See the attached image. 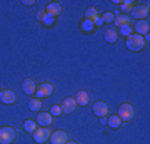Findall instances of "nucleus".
<instances>
[{
	"instance_id": "f257e3e1",
	"label": "nucleus",
	"mask_w": 150,
	"mask_h": 144,
	"mask_svg": "<svg viewBox=\"0 0 150 144\" xmlns=\"http://www.w3.org/2000/svg\"><path fill=\"white\" fill-rule=\"evenodd\" d=\"M127 49L129 50H132V52H139V50H142V49L145 47V39L142 37V35H139V34H132V35H129L127 37Z\"/></svg>"
},
{
	"instance_id": "f03ea898",
	"label": "nucleus",
	"mask_w": 150,
	"mask_h": 144,
	"mask_svg": "<svg viewBox=\"0 0 150 144\" xmlns=\"http://www.w3.org/2000/svg\"><path fill=\"white\" fill-rule=\"evenodd\" d=\"M17 139V129L12 126L0 128V144H12Z\"/></svg>"
},
{
	"instance_id": "7ed1b4c3",
	"label": "nucleus",
	"mask_w": 150,
	"mask_h": 144,
	"mask_svg": "<svg viewBox=\"0 0 150 144\" xmlns=\"http://www.w3.org/2000/svg\"><path fill=\"white\" fill-rule=\"evenodd\" d=\"M118 117L122 119V123L123 121H132L135 116V109L132 104H129V102H125V104H122V106L118 107V114H117Z\"/></svg>"
},
{
	"instance_id": "20e7f679",
	"label": "nucleus",
	"mask_w": 150,
	"mask_h": 144,
	"mask_svg": "<svg viewBox=\"0 0 150 144\" xmlns=\"http://www.w3.org/2000/svg\"><path fill=\"white\" fill-rule=\"evenodd\" d=\"M50 134H52V133H50V129H48V128H37L32 133V136H33V141H35V143L43 144L45 141L50 139Z\"/></svg>"
},
{
	"instance_id": "39448f33",
	"label": "nucleus",
	"mask_w": 150,
	"mask_h": 144,
	"mask_svg": "<svg viewBox=\"0 0 150 144\" xmlns=\"http://www.w3.org/2000/svg\"><path fill=\"white\" fill-rule=\"evenodd\" d=\"M54 85L48 84V82H43V84H40V87H38L37 91H35V94H37V99H43V97H48L54 94Z\"/></svg>"
},
{
	"instance_id": "423d86ee",
	"label": "nucleus",
	"mask_w": 150,
	"mask_h": 144,
	"mask_svg": "<svg viewBox=\"0 0 150 144\" xmlns=\"http://www.w3.org/2000/svg\"><path fill=\"white\" fill-rule=\"evenodd\" d=\"M134 19L137 20H147L149 17V5H139V7H134V10L130 12Z\"/></svg>"
},
{
	"instance_id": "0eeeda50",
	"label": "nucleus",
	"mask_w": 150,
	"mask_h": 144,
	"mask_svg": "<svg viewBox=\"0 0 150 144\" xmlns=\"http://www.w3.org/2000/svg\"><path fill=\"white\" fill-rule=\"evenodd\" d=\"M69 141V134L65 131H54L50 134V143L52 144H65Z\"/></svg>"
},
{
	"instance_id": "6e6552de",
	"label": "nucleus",
	"mask_w": 150,
	"mask_h": 144,
	"mask_svg": "<svg viewBox=\"0 0 150 144\" xmlns=\"http://www.w3.org/2000/svg\"><path fill=\"white\" fill-rule=\"evenodd\" d=\"M52 123H54V116L50 112H40L37 116V124L40 128H48Z\"/></svg>"
},
{
	"instance_id": "1a4fd4ad",
	"label": "nucleus",
	"mask_w": 150,
	"mask_h": 144,
	"mask_svg": "<svg viewBox=\"0 0 150 144\" xmlns=\"http://www.w3.org/2000/svg\"><path fill=\"white\" fill-rule=\"evenodd\" d=\"M0 101L4 102V104H15L17 94L12 89H5V91H2V94H0Z\"/></svg>"
},
{
	"instance_id": "9d476101",
	"label": "nucleus",
	"mask_w": 150,
	"mask_h": 144,
	"mask_svg": "<svg viewBox=\"0 0 150 144\" xmlns=\"http://www.w3.org/2000/svg\"><path fill=\"white\" fill-rule=\"evenodd\" d=\"M93 114L98 116V117H105V116L108 114V106L102 101L95 102V104H93Z\"/></svg>"
},
{
	"instance_id": "9b49d317",
	"label": "nucleus",
	"mask_w": 150,
	"mask_h": 144,
	"mask_svg": "<svg viewBox=\"0 0 150 144\" xmlns=\"http://www.w3.org/2000/svg\"><path fill=\"white\" fill-rule=\"evenodd\" d=\"M149 32H150V25H149L147 20H139L137 24H135V34L145 37V35H149Z\"/></svg>"
},
{
	"instance_id": "f8f14e48",
	"label": "nucleus",
	"mask_w": 150,
	"mask_h": 144,
	"mask_svg": "<svg viewBox=\"0 0 150 144\" xmlns=\"http://www.w3.org/2000/svg\"><path fill=\"white\" fill-rule=\"evenodd\" d=\"M62 112H65V114H70V112L75 111V107H77V102H75L74 97H67L64 102H62Z\"/></svg>"
},
{
	"instance_id": "ddd939ff",
	"label": "nucleus",
	"mask_w": 150,
	"mask_h": 144,
	"mask_svg": "<svg viewBox=\"0 0 150 144\" xmlns=\"http://www.w3.org/2000/svg\"><path fill=\"white\" fill-rule=\"evenodd\" d=\"M45 12L52 17H59L62 14V5H60L59 2H50L47 5V9H45Z\"/></svg>"
},
{
	"instance_id": "4468645a",
	"label": "nucleus",
	"mask_w": 150,
	"mask_h": 144,
	"mask_svg": "<svg viewBox=\"0 0 150 144\" xmlns=\"http://www.w3.org/2000/svg\"><path fill=\"white\" fill-rule=\"evenodd\" d=\"M113 24L117 27H125V25H134V22H132V17L130 15H115L113 19Z\"/></svg>"
},
{
	"instance_id": "2eb2a0df",
	"label": "nucleus",
	"mask_w": 150,
	"mask_h": 144,
	"mask_svg": "<svg viewBox=\"0 0 150 144\" xmlns=\"http://www.w3.org/2000/svg\"><path fill=\"white\" fill-rule=\"evenodd\" d=\"M37 19H38L40 22H42V24L48 25V27H50V25H54V24H55V17L48 15V14H47L45 10H43V12H38V14H37Z\"/></svg>"
},
{
	"instance_id": "dca6fc26",
	"label": "nucleus",
	"mask_w": 150,
	"mask_h": 144,
	"mask_svg": "<svg viewBox=\"0 0 150 144\" xmlns=\"http://www.w3.org/2000/svg\"><path fill=\"white\" fill-rule=\"evenodd\" d=\"M22 89H23L25 94H33V92L37 91V85H35V82L32 79H25L22 82Z\"/></svg>"
},
{
	"instance_id": "f3484780",
	"label": "nucleus",
	"mask_w": 150,
	"mask_h": 144,
	"mask_svg": "<svg viewBox=\"0 0 150 144\" xmlns=\"http://www.w3.org/2000/svg\"><path fill=\"white\" fill-rule=\"evenodd\" d=\"M74 99H75V102H77V106H79V104H80V106H87V104H88V94H87V91H79Z\"/></svg>"
},
{
	"instance_id": "a211bd4d",
	"label": "nucleus",
	"mask_w": 150,
	"mask_h": 144,
	"mask_svg": "<svg viewBox=\"0 0 150 144\" xmlns=\"http://www.w3.org/2000/svg\"><path fill=\"white\" fill-rule=\"evenodd\" d=\"M103 37H105V40H107L108 44H113V42H117L118 34H117V30H113V29H107L105 34H103Z\"/></svg>"
},
{
	"instance_id": "6ab92c4d",
	"label": "nucleus",
	"mask_w": 150,
	"mask_h": 144,
	"mask_svg": "<svg viewBox=\"0 0 150 144\" xmlns=\"http://www.w3.org/2000/svg\"><path fill=\"white\" fill-rule=\"evenodd\" d=\"M118 5H120V10L123 12V15H125V14H130V12L134 10V2H130V0L118 2Z\"/></svg>"
},
{
	"instance_id": "aec40b11",
	"label": "nucleus",
	"mask_w": 150,
	"mask_h": 144,
	"mask_svg": "<svg viewBox=\"0 0 150 144\" xmlns=\"http://www.w3.org/2000/svg\"><path fill=\"white\" fill-rule=\"evenodd\" d=\"M107 124L110 126V128L117 129V128H120V126H122V119L118 117L117 114H115V116H108V117H107Z\"/></svg>"
},
{
	"instance_id": "412c9836",
	"label": "nucleus",
	"mask_w": 150,
	"mask_h": 144,
	"mask_svg": "<svg viewBox=\"0 0 150 144\" xmlns=\"http://www.w3.org/2000/svg\"><path fill=\"white\" fill-rule=\"evenodd\" d=\"M98 17V10L95 7H90L85 10V20H90V22H95V19Z\"/></svg>"
},
{
	"instance_id": "4be33fe9",
	"label": "nucleus",
	"mask_w": 150,
	"mask_h": 144,
	"mask_svg": "<svg viewBox=\"0 0 150 144\" xmlns=\"http://www.w3.org/2000/svg\"><path fill=\"white\" fill-rule=\"evenodd\" d=\"M28 109L30 111H40L42 109V99H32V101L28 102Z\"/></svg>"
},
{
	"instance_id": "5701e85b",
	"label": "nucleus",
	"mask_w": 150,
	"mask_h": 144,
	"mask_svg": "<svg viewBox=\"0 0 150 144\" xmlns=\"http://www.w3.org/2000/svg\"><path fill=\"white\" fill-rule=\"evenodd\" d=\"M23 129H25L27 133H33V131L37 129V123H35V121H25V123H23Z\"/></svg>"
},
{
	"instance_id": "b1692460",
	"label": "nucleus",
	"mask_w": 150,
	"mask_h": 144,
	"mask_svg": "<svg viewBox=\"0 0 150 144\" xmlns=\"http://www.w3.org/2000/svg\"><path fill=\"white\" fill-rule=\"evenodd\" d=\"M120 34L123 37H129L134 34V25H125V27H120Z\"/></svg>"
},
{
	"instance_id": "393cba45",
	"label": "nucleus",
	"mask_w": 150,
	"mask_h": 144,
	"mask_svg": "<svg viewBox=\"0 0 150 144\" xmlns=\"http://www.w3.org/2000/svg\"><path fill=\"white\" fill-rule=\"evenodd\" d=\"M100 19H102V22H103V24H110V22H113L115 15H113L112 12H105L103 15H100Z\"/></svg>"
},
{
	"instance_id": "a878e982",
	"label": "nucleus",
	"mask_w": 150,
	"mask_h": 144,
	"mask_svg": "<svg viewBox=\"0 0 150 144\" xmlns=\"http://www.w3.org/2000/svg\"><path fill=\"white\" fill-rule=\"evenodd\" d=\"M82 29H83L85 32H90V30H93V22L83 20V22H82Z\"/></svg>"
},
{
	"instance_id": "bb28decb",
	"label": "nucleus",
	"mask_w": 150,
	"mask_h": 144,
	"mask_svg": "<svg viewBox=\"0 0 150 144\" xmlns=\"http://www.w3.org/2000/svg\"><path fill=\"white\" fill-rule=\"evenodd\" d=\"M50 114H52V116H60V114H62V107L60 106H52V109H50Z\"/></svg>"
},
{
	"instance_id": "cd10ccee",
	"label": "nucleus",
	"mask_w": 150,
	"mask_h": 144,
	"mask_svg": "<svg viewBox=\"0 0 150 144\" xmlns=\"http://www.w3.org/2000/svg\"><path fill=\"white\" fill-rule=\"evenodd\" d=\"M93 25H97V27H102L103 25V22H102V19H100V15L95 19V22H93Z\"/></svg>"
},
{
	"instance_id": "c85d7f7f",
	"label": "nucleus",
	"mask_w": 150,
	"mask_h": 144,
	"mask_svg": "<svg viewBox=\"0 0 150 144\" xmlns=\"http://www.w3.org/2000/svg\"><path fill=\"white\" fill-rule=\"evenodd\" d=\"M22 4H23V5H33V4H35V2H33V0H23V2H22Z\"/></svg>"
},
{
	"instance_id": "c756f323",
	"label": "nucleus",
	"mask_w": 150,
	"mask_h": 144,
	"mask_svg": "<svg viewBox=\"0 0 150 144\" xmlns=\"http://www.w3.org/2000/svg\"><path fill=\"white\" fill-rule=\"evenodd\" d=\"M65 144H79V143H75V141H67Z\"/></svg>"
},
{
	"instance_id": "7c9ffc66",
	"label": "nucleus",
	"mask_w": 150,
	"mask_h": 144,
	"mask_svg": "<svg viewBox=\"0 0 150 144\" xmlns=\"http://www.w3.org/2000/svg\"><path fill=\"white\" fill-rule=\"evenodd\" d=\"M0 94H2V89H0Z\"/></svg>"
}]
</instances>
